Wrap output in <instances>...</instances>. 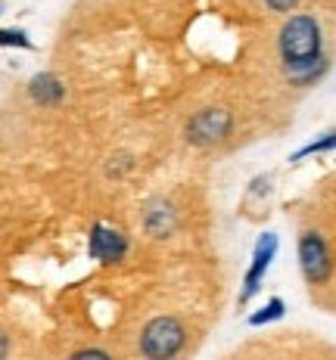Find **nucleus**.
Returning <instances> with one entry per match:
<instances>
[{"label":"nucleus","mask_w":336,"mask_h":360,"mask_svg":"<svg viewBox=\"0 0 336 360\" xmlns=\"http://www.w3.org/2000/svg\"><path fill=\"white\" fill-rule=\"evenodd\" d=\"M280 56L287 69H309L321 56V28L311 16H290L280 28Z\"/></svg>","instance_id":"obj_1"},{"label":"nucleus","mask_w":336,"mask_h":360,"mask_svg":"<svg viewBox=\"0 0 336 360\" xmlns=\"http://www.w3.org/2000/svg\"><path fill=\"white\" fill-rule=\"evenodd\" d=\"M184 345V326L178 323L175 317H156L149 320L144 329V339H140V348H144L147 357H171L178 354V348Z\"/></svg>","instance_id":"obj_2"},{"label":"nucleus","mask_w":336,"mask_h":360,"mask_svg":"<svg viewBox=\"0 0 336 360\" xmlns=\"http://www.w3.org/2000/svg\"><path fill=\"white\" fill-rule=\"evenodd\" d=\"M228 134H230V115L224 109H203L190 118V124H187V140L197 146L221 143Z\"/></svg>","instance_id":"obj_3"},{"label":"nucleus","mask_w":336,"mask_h":360,"mask_svg":"<svg viewBox=\"0 0 336 360\" xmlns=\"http://www.w3.org/2000/svg\"><path fill=\"white\" fill-rule=\"evenodd\" d=\"M299 261L309 283H324L330 276V252L318 233H305L299 239Z\"/></svg>","instance_id":"obj_4"},{"label":"nucleus","mask_w":336,"mask_h":360,"mask_svg":"<svg viewBox=\"0 0 336 360\" xmlns=\"http://www.w3.org/2000/svg\"><path fill=\"white\" fill-rule=\"evenodd\" d=\"M87 252H91V258L103 261V264H116V261H122V255L128 252V239L118 233V230L97 224V227L91 230V243H87Z\"/></svg>","instance_id":"obj_5"},{"label":"nucleus","mask_w":336,"mask_h":360,"mask_svg":"<svg viewBox=\"0 0 336 360\" xmlns=\"http://www.w3.org/2000/svg\"><path fill=\"white\" fill-rule=\"evenodd\" d=\"M274 252H278V236H274V233H261V239L256 243V252H252V267H249V274H246V283H243L246 289H243L240 302H249V298L259 292V283H261V276H265L268 264H271Z\"/></svg>","instance_id":"obj_6"},{"label":"nucleus","mask_w":336,"mask_h":360,"mask_svg":"<svg viewBox=\"0 0 336 360\" xmlns=\"http://www.w3.org/2000/svg\"><path fill=\"white\" fill-rule=\"evenodd\" d=\"M28 94L41 106H54V103H59L66 96V87L59 84V78H54V75H35L32 84H28Z\"/></svg>","instance_id":"obj_7"},{"label":"nucleus","mask_w":336,"mask_h":360,"mask_svg":"<svg viewBox=\"0 0 336 360\" xmlns=\"http://www.w3.org/2000/svg\"><path fill=\"white\" fill-rule=\"evenodd\" d=\"M280 317H283V302H280V298H271L265 311H259V314H252V317H249V326L271 323V320H280Z\"/></svg>","instance_id":"obj_8"},{"label":"nucleus","mask_w":336,"mask_h":360,"mask_svg":"<svg viewBox=\"0 0 336 360\" xmlns=\"http://www.w3.org/2000/svg\"><path fill=\"white\" fill-rule=\"evenodd\" d=\"M336 146V131L330 134H324L321 140H315V143H309V146H302L299 153L293 155V159H305V155H311V153H324V149H333Z\"/></svg>","instance_id":"obj_9"},{"label":"nucleus","mask_w":336,"mask_h":360,"mask_svg":"<svg viewBox=\"0 0 336 360\" xmlns=\"http://www.w3.org/2000/svg\"><path fill=\"white\" fill-rule=\"evenodd\" d=\"M0 41L10 47V44H19V47H25V50H32V41L25 37V32H13V28H4L0 32Z\"/></svg>","instance_id":"obj_10"},{"label":"nucleus","mask_w":336,"mask_h":360,"mask_svg":"<svg viewBox=\"0 0 336 360\" xmlns=\"http://www.w3.org/2000/svg\"><path fill=\"white\" fill-rule=\"evenodd\" d=\"M265 4L271 6L274 13H290V10H293V6L299 4V0H265Z\"/></svg>","instance_id":"obj_11"},{"label":"nucleus","mask_w":336,"mask_h":360,"mask_svg":"<svg viewBox=\"0 0 336 360\" xmlns=\"http://www.w3.org/2000/svg\"><path fill=\"white\" fill-rule=\"evenodd\" d=\"M85 357H100V360H106L109 354H106V351H97V348H87V351H75V360H85Z\"/></svg>","instance_id":"obj_12"}]
</instances>
